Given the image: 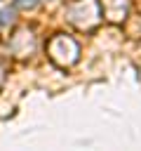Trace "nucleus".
<instances>
[{"label": "nucleus", "mask_w": 141, "mask_h": 151, "mask_svg": "<svg viewBox=\"0 0 141 151\" xmlns=\"http://www.w3.org/2000/svg\"><path fill=\"white\" fill-rule=\"evenodd\" d=\"M0 24L7 26V24H14V9H0Z\"/></svg>", "instance_id": "f257e3e1"}, {"label": "nucleus", "mask_w": 141, "mask_h": 151, "mask_svg": "<svg viewBox=\"0 0 141 151\" xmlns=\"http://www.w3.org/2000/svg\"><path fill=\"white\" fill-rule=\"evenodd\" d=\"M40 0H16L14 2V7H21V9H26V7H35Z\"/></svg>", "instance_id": "f03ea898"}]
</instances>
